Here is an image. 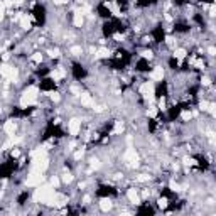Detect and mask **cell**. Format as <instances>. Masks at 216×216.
Returning <instances> with one entry per match:
<instances>
[{"instance_id": "cell-1", "label": "cell", "mask_w": 216, "mask_h": 216, "mask_svg": "<svg viewBox=\"0 0 216 216\" xmlns=\"http://www.w3.org/2000/svg\"><path fill=\"white\" fill-rule=\"evenodd\" d=\"M54 189H52L51 184H41L37 186L36 193H34V199L37 203H44V204H52L54 201Z\"/></svg>"}, {"instance_id": "cell-2", "label": "cell", "mask_w": 216, "mask_h": 216, "mask_svg": "<svg viewBox=\"0 0 216 216\" xmlns=\"http://www.w3.org/2000/svg\"><path fill=\"white\" fill-rule=\"evenodd\" d=\"M37 96H39V88L37 86H29V88L24 91L22 98H20V106H29V105H34L37 100Z\"/></svg>"}, {"instance_id": "cell-3", "label": "cell", "mask_w": 216, "mask_h": 216, "mask_svg": "<svg viewBox=\"0 0 216 216\" xmlns=\"http://www.w3.org/2000/svg\"><path fill=\"white\" fill-rule=\"evenodd\" d=\"M0 74H2L4 78H7V80H15L17 74H19V71H17V68L4 62V64H0Z\"/></svg>"}, {"instance_id": "cell-4", "label": "cell", "mask_w": 216, "mask_h": 216, "mask_svg": "<svg viewBox=\"0 0 216 216\" xmlns=\"http://www.w3.org/2000/svg\"><path fill=\"white\" fill-rule=\"evenodd\" d=\"M42 182H44V176H42V172H39V171H34L32 174H29V177H27V181H26V184L29 187H37Z\"/></svg>"}, {"instance_id": "cell-5", "label": "cell", "mask_w": 216, "mask_h": 216, "mask_svg": "<svg viewBox=\"0 0 216 216\" xmlns=\"http://www.w3.org/2000/svg\"><path fill=\"white\" fill-rule=\"evenodd\" d=\"M48 167H49V159L46 157V155H41V157L34 159V171L44 172Z\"/></svg>"}, {"instance_id": "cell-6", "label": "cell", "mask_w": 216, "mask_h": 216, "mask_svg": "<svg viewBox=\"0 0 216 216\" xmlns=\"http://www.w3.org/2000/svg\"><path fill=\"white\" fill-rule=\"evenodd\" d=\"M81 130V120H78V118H71L69 122H68V132H69V135L76 137L78 133H80Z\"/></svg>"}, {"instance_id": "cell-7", "label": "cell", "mask_w": 216, "mask_h": 216, "mask_svg": "<svg viewBox=\"0 0 216 216\" xmlns=\"http://www.w3.org/2000/svg\"><path fill=\"white\" fill-rule=\"evenodd\" d=\"M139 91L142 93V95H145L147 98L152 96V95H154V83H152V81H145V83H142V84H140V88H139Z\"/></svg>"}, {"instance_id": "cell-8", "label": "cell", "mask_w": 216, "mask_h": 216, "mask_svg": "<svg viewBox=\"0 0 216 216\" xmlns=\"http://www.w3.org/2000/svg\"><path fill=\"white\" fill-rule=\"evenodd\" d=\"M150 78H152V81H162V78H164V69H162L161 66H155L154 71L150 73Z\"/></svg>"}, {"instance_id": "cell-9", "label": "cell", "mask_w": 216, "mask_h": 216, "mask_svg": "<svg viewBox=\"0 0 216 216\" xmlns=\"http://www.w3.org/2000/svg\"><path fill=\"white\" fill-rule=\"evenodd\" d=\"M127 198H128V201L130 203H133V204H139L140 203V198H139V193H137V189H128L127 191Z\"/></svg>"}, {"instance_id": "cell-10", "label": "cell", "mask_w": 216, "mask_h": 216, "mask_svg": "<svg viewBox=\"0 0 216 216\" xmlns=\"http://www.w3.org/2000/svg\"><path fill=\"white\" fill-rule=\"evenodd\" d=\"M64 76H66V71H64V68H61V66L56 68V69L51 73V78H52L54 81H59L61 78H64Z\"/></svg>"}, {"instance_id": "cell-11", "label": "cell", "mask_w": 216, "mask_h": 216, "mask_svg": "<svg viewBox=\"0 0 216 216\" xmlns=\"http://www.w3.org/2000/svg\"><path fill=\"white\" fill-rule=\"evenodd\" d=\"M125 161H130V162H133L132 165H137V152H135V149H128L127 152H125Z\"/></svg>"}, {"instance_id": "cell-12", "label": "cell", "mask_w": 216, "mask_h": 216, "mask_svg": "<svg viewBox=\"0 0 216 216\" xmlns=\"http://www.w3.org/2000/svg\"><path fill=\"white\" fill-rule=\"evenodd\" d=\"M15 128H17V125H15L14 120H7V122L4 123V132H5V133H14Z\"/></svg>"}, {"instance_id": "cell-13", "label": "cell", "mask_w": 216, "mask_h": 216, "mask_svg": "<svg viewBox=\"0 0 216 216\" xmlns=\"http://www.w3.org/2000/svg\"><path fill=\"white\" fill-rule=\"evenodd\" d=\"M83 22H84V19H83V14H81V10L74 12V19H73L74 27H81V26H83Z\"/></svg>"}, {"instance_id": "cell-14", "label": "cell", "mask_w": 216, "mask_h": 216, "mask_svg": "<svg viewBox=\"0 0 216 216\" xmlns=\"http://www.w3.org/2000/svg\"><path fill=\"white\" fill-rule=\"evenodd\" d=\"M81 105L83 106H91L93 105V98L88 95V93H81Z\"/></svg>"}, {"instance_id": "cell-15", "label": "cell", "mask_w": 216, "mask_h": 216, "mask_svg": "<svg viewBox=\"0 0 216 216\" xmlns=\"http://www.w3.org/2000/svg\"><path fill=\"white\" fill-rule=\"evenodd\" d=\"M100 209H101V211H110L112 209V201L110 199H101V201H100Z\"/></svg>"}, {"instance_id": "cell-16", "label": "cell", "mask_w": 216, "mask_h": 216, "mask_svg": "<svg viewBox=\"0 0 216 216\" xmlns=\"http://www.w3.org/2000/svg\"><path fill=\"white\" fill-rule=\"evenodd\" d=\"M187 56V52H186V49H182V48H179V49H176V51H174V58L176 59H184Z\"/></svg>"}, {"instance_id": "cell-17", "label": "cell", "mask_w": 216, "mask_h": 216, "mask_svg": "<svg viewBox=\"0 0 216 216\" xmlns=\"http://www.w3.org/2000/svg\"><path fill=\"white\" fill-rule=\"evenodd\" d=\"M108 56H110V51L106 48H101L96 51V58H108Z\"/></svg>"}, {"instance_id": "cell-18", "label": "cell", "mask_w": 216, "mask_h": 216, "mask_svg": "<svg viewBox=\"0 0 216 216\" xmlns=\"http://www.w3.org/2000/svg\"><path fill=\"white\" fill-rule=\"evenodd\" d=\"M19 20H20L22 29H29V27H30V22H29V19H27L26 15H20V19H19Z\"/></svg>"}, {"instance_id": "cell-19", "label": "cell", "mask_w": 216, "mask_h": 216, "mask_svg": "<svg viewBox=\"0 0 216 216\" xmlns=\"http://www.w3.org/2000/svg\"><path fill=\"white\" fill-rule=\"evenodd\" d=\"M30 155H32L34 159H37V157H41V155H46V150L44 149H36V150L30 152Z\"/></svg>"}, {"instance_id": "cell-20", "label": "cell", "mask_w": 216, "mask_h": 216, "mask_svg": "<svg viewBox=\"0 0 216 216\" xmlns=\"http://www.w3.org/2000/svg\"><path fill=\"white\" fill-rule=\"evenodd\" d=\"M71 54L73 56H81L83 54V48H81V46H73V48H71Z\"/></svg>"}, {"instance_id": "cell-21", "label": "cell", "mask_w": 216, "mask_h": 216, "mask_svg": "<svg viewBox=\"0 0 216 216\" xmlns=\"http://www.w3.org/2000/svg\"><path fill=\"white\" fill-rule=\"evenodd\" d=\"M181 118H182L184 122H189L191 118H193V113H191V112H187V110H184L182 113H181Z\"/></svg>"}, {"instance_id": "cell-22", "label": "cell", "mask_w": 216, "mask_h": 216, "mask_svg": "<svg viewBox=\"0 0 216 216\" xmlns=\"http://www.w3.org/2000/svg\"><path fill=\"white\" fill-rule=\"evenodd\" d=\"M122 132H123V123L118 122V123L115 125V128H113V135H115V133H122Z\"/></svg>"}, {"instance_id": "cell-23", "label": "cell", "mask_w": 216, "mask_h": 216, "mask_svg": "<svg viewBox=\"0 0 216 216\" xmlns=\"http://www.w3.org/2000/svg\"><path fill=\"white\" fill-rule=\"evenodd\" d=\"M157 206L159 208H167V198H159V201H157Z\"/></svg>"}, {"instance_id": "cell-24", "label": "cell", "mask_w": 216, "mask_h": 216, "mask_svg": "<svg viewBox=\"0 0 216 216\" xmlns=\"http://www.w3.org/2000/svg\"><path fill=\"white\" fill-rule=\"evenodd\" d=\"M71 181H73V176H71L69 172H66V174H62V182H66V184H69Z\"/></svg>"}, {"instance_id": "cell-25", "label": "cell", "mask_w": 216, "mask_h": 216, "mask_svg": "<svg viewBox=\"0 0 216 216\" xmlns=\"http://www.w3.org/2000/svg\"><path fill=\"white\" fill-rule=\"evenodd\" d=\"M59 184H61L59 177H58V176H52V177H51V186H52V187H58Z\"/></svg>"}, {"instance_id": "cell-26", "label": "cell", "mask_w": 216, "mask_h": 216, "mask_svg": "<svg viewBox=\"0 0 216 216\" xmlns=\"http://www.w3.org/2000/svg\"><path fill=\"white\" fill-rule=\"evenodd\" d=\"M32 61L34 62H42V54H41V52H36V54L32 56Z\"/></svg>"}, {"instance_id": "cell-27", "label": "cell", "mask_w": 216, "mask_h": 216, "mask_svg": "<svg viewBox=\"0 0 216 216\" xmlns=\"http://www.w3.org/2000/svg\"><path fill=\"white\" fill-rule=\"evenodd\" d=\"M4 15H5V4H4V2H0V22H2Z\"/></svg>"}, {"instance_id": "cell-28", "label": "cell", "mask_w": 216, "mask_h": 216, "mask_svg": "<svg viewBox=\"0 0 216 216\" xmlns=\"http://www.w3.org/2000/svg\"><path fill=\"white\" fill-rule=\"evenodd\" d=\"M142 58L143 59H152V51H142Z\"/></svg>"}, {"instance_id": "cell-29", "label": "cell", "mask_w": 216, "mask_h": 216, "mask_svg": "<svg viewBox=\"0 0 216 216\" xmlns=\"http://www.w3.org/2000/svg\"><path fill=\"white\" fill-rule=\"evenodd\" d=\"M214 108H216V106H214V103H209V106H208V112L213 115V117L216 115V110H214Z\"/></svg>"}, {"instance_id": "cell-30", "label": "cell", "mask_w": 216, "mask_h": 216, "mask_svg": "<svg viewBox=\"0 0 216 216\" xmlns=\"http://www.w3.org/2000/svg\"><path fill=\"white\" fill-rule=\"evenodd\" d=\"M199 106H201V110H203V112H208L209 103H208V101H201V105H199Z\"/></svg>"}, {"instance_id": "cell-31", "label": "cell", "mask_w": 216, "mask_h": 216, "mask_svg": "<svg viewBox=\"0 0 216 216\" xmlns=\"http://www.w3.org/2000/svg\"><path fill=\"white\" fill-rule=\"evenodd\" d=\"M208 54L209 56H214L216 54V48H214V46H209V48H208Z\"/></svg>"}, {"instance_id": "cell-32", "label": "cell", "mask_w": 216, "mask_h": 216, "mask_svg": "<svg viewBox=\"0 0 216 216\" xmlns=\"http://www.w3.org/2000/svg\"><path fill=\"white\" fill-rule=\"evenodd\" d=\"M159 108H161V110H165V100L164 98L159 100Z\"/></svg>"}, {"instance_id": "cell-33", "label": "cell", "mask_w": 216, "mask_h": 216, "mask_svg": "<svg viewBox=\"0 0 216 216\" xmlns=\"http://www.w3.org/2000/svg\"><path fill=\"white\" fill-rule=\"evenodd\" d=\"M155 113H157V108H155V106H152V108L149 110V117H155Z\"/></svg>"}, {"instance_id": "cell-34", "label": "cell", "mask_w": 216, "mask_h": 216, "mask_svg": "<svg viewBox=\"0 0 216 216\" xmlns=\"http://www.w3.org/2000/svg\"><path fill=\"white\" fill-rule=\"evenodd\" d=\"M49 56H51V58H58V56H59V51H58V49H54V51H49Z\"/></svg>"}, {"instance_id": "cell-35", "label": "cell", "mask_w": 216, "mask_h": 216, "mask_svg": "<svg viewBox=\"0 0 216 216\" xmlns=\"http://www.w3.org/2000/svg\"><path fill=\"white\" fill-rule=\"evenodd\" d=\"M113 39L117 41V42H122V41H123V36H120V34H115V36H113Z\"/></svg>"}, {"instance_id": "cell-36", "label": "cell", "mask_w": 216, "mask_h": 216, "mask_svg": "<svg viewBox=\"0 0 216 216\" xmlns=\"http://www.w3.org/2000/svg\"><path fill=\"white\" fill-rule=\"evenodd\" d=\"M91 167H95V169H98V167H100V162L96 161V159H93V161H91Z\"/></svg>"}, {"instance_id": "cell-37", "label": "cell", "mask_w": 216, "mask_h": 216, "mask_svg": "<svg viewBox=\"0 0 216 216\" xmlns=\"http://www.w3.org/2000/svg\"><path fill=\"white\" fill-rule=\"evenodd\" d=\"M83 157V150H78L76 154H74V159H81Z\"/></svg>"}, {"instance_id": "cell-38", "label": "cell", "mask_w": 216, "mask_h": 216, "mask_svg": "<svg viewBox=\"0 0 216 216\" xmlns=\"http://www.w3.org/2000/svg\"><path fill=\"white\" fill-rule=\"evenodd\" d=\"M56 5H62V4H68V0H54Z\"/></svg>"}, {"instance_id": "cell-39", "label": "cell", "mask_w": 216, "mask_h": 216, "mask_svg": "<svg viewBox=\"0 0 216 216\" xmlns=\"http://www.w3.org/2000/svg\"><path fill=\"white\" fill-rule=\"evenodd\" d=\"M139 181H149V176H145V174H142V176H139Z\"/></svg>"}, {"instance_id": "cell-40", "label": "cell", "mask_w": 216, "mask_h": 216, "mask_svg": "<svg viewBox=\"0 0 216 216\" xmlns=\"http://www.w3.org/2000/svg\"><path fill=\"white\" fill-rule=\"evenodd\" d=\"M51 98H52V101H59V95H58V93H52Z\"/></svg>"}, {"instance_id": "cell-41", "label": "cell", "mask_w": 216, "mask_h": 216, "mask_svg": "<svg viewBox=\"0 0 216 216\" xmlns=\"http://www.w3.org/2000/svg\"><path fill=\"white\" fill-rule=\"evenodd\" d=\"M83 201H84V204H90V201H91V198H90V196H84V198H83Z\"/></svg>"}, {"instance_id": "cell-42", "label": "cell", "mask_w": 216, "mask_h": 216, "mask_svg": "<svg viewBox=\"0 0 216 216\" xmlns=\"http://www.w3.org/2000/svg\"><path fill=\"white\" fill-rule=\"evenodd\" d=\"M171 189L172 191H177V189H179V186H177V184H174V182H171Z\"/></svg>"}, {"instance_id": "cell-43", "label": "cell", "mask_w": 216, "mask_h": 216, "mask_svg": "<svg viewBox=\"0 0 216 216\" xmlns=\"http://www.w3.org/2000/svg\"><path fill=\"white\" fill-rule=\"evenodd\" d=\"M211 81H209V78H203V84H209Z\"/></svg>"}, {"instance_id": "cell-44", "label": "cell", "mask_w": 216, "mask_h": 216, "mask_svg": "<svg viewBox=\"0 0 216 216\" xmlns=\"http://www.w3.org/2000/svg\"><path fill=\"white\" fill-rule=\"evenodd\" d=\"M209 15H214V5H211V9H209Z\"/></svg>"}]
</instances>
